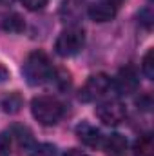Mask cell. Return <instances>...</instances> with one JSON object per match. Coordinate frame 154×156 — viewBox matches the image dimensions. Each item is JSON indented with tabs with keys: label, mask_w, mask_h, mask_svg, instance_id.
I'll use <instances>...</instances> for the list:
<instances>
[{
	"label": "cell",
	"mask_w": 154,
	"mask_h": 156,
	"mask_svg": "<svg viewBox=\"0 0 154 156\" xmlns=\"http://www.w3.org/2000/svg\"><path fill=\"white\" fill-rule=\"evenodd\" d=\"M22 75L29 85H42L49 78H53L54 69H53V64L44 51H33L24 62Z\"/></svg>",
	"instance_id": "cell-1"
},
{
	"label": "cell",
	"mask_w": 154,
	"mask_h": 156,
	"mask_svg": "<svg viewBox=\"0 0 154 156\" xmlns=\"http://www.w3.org/2000/svg\"><path fill=\"white\" fill-rule=\"evenodd\" d=\"M31 113L38 123L51 127L56 125L64 116V105L53 96H37L31 102Z\"/></svg>",
	"instance_id": "cell-2"
},
{
	"label": "cell",
	"mask_w": 154,
	"mask_h": 156,
	"mask_svg": "<svg viewBox=\"0 0 154 156\" xmlns=\"http://www.w3.org/2000/svg\"><path fill=\"white\" fill-rule=\"evenodd\" d=\"M83 45H85V31L78 26H69L58 35L54 42V51L60 56L69 58L78 55L83 49Z\"/></svg>",
	"instance_id": "cell-3"
},
{
	"label": "cell",
	"mask_w": 154,
	"mask_h": 156,
	"mask_svg": "<svg viewBox=\"0 0 154 156\" xmlns=\"http://www.w3.org/2000/svg\"><path fill=\"white\" fill-rule=\"evenodd\" d=\"M111 85H113V82L107 75H103V73L93 75L87 78V82L80 89V100L82 102H94V100L102 98L109 91Z\"/></svg>",
	"instance_id": "cell-4"
},
{
	"label": "cell",
	"mask_w": 154,
	"mask_h": 156,
	"mask_svg": "<svg viewBox=\"0 0 154 156\" xmlns=\"http://www.w3.org/2000/svg\"><path fill=\"white\" fill-rule=\"evenodd\" d=\"M96 116L105 125H118L127 116V109L120 100H107L96 107Z\"/></svg>",
	"instance_id": "cell-5"
},
{
	"label": "cell",
	"mask_w": 154,
	"mask_h": 156,
	"mask_svg": "<svg viewBox=\"0 0 154 156\" xmlns=\"http://www.w3.org/2000/svg\"><path fill=\"white\" fill-rule=\"evenodd\" d=\"M138 85H140L138 73L131 66L123 67L114 78V89L118 91V94H132V93H136Z\"/></svg>",
	"instance_id": "cell-6"
},
{
	"label": "cell",
	"mask_w": 154,
	"mask_h": 156,
	"mask_svg": "<svg viewBox=\"0 0 154 156\" xmlns=\"http://www.w3.org/2000/svg\"><path fill=\"white\" fill-rule=\"evenodd\" d=\"M87 0H65L60 7V16L64 22H69L71 26H76L78 20L87 13Z\"/></svg>",
	"instance_id": "cell-7"
},
{
	"label": "cell",
	"mask_w": 154,
	"mask_h": 156,
	"mask_svg": "<svg viewBox=\"0 0 154 156\" xmlns=\"http://www.w3.org/2000/svg\"><path fill=\"white\" fill-rule=\"evenodd\" d=\"M118 13V5H114L109 0H98L94 4H91L87 7V15L94 20V22H109L113 20Z\"/></svg>",
	"instance_id": "cell-8"
},
{
	"label": "cell",
	"mask_w": 154,
	"mask_h": 156,
	"mask_svg": "<svg viewBox=\"0 0 154 156\" xmlns=\"http://www.w3.org/2000/svg\"><path fill=\"white\" fill-rule=\"evenodd\" d=\"M127 149H129L127 138L123 134H118V133L109 134L103 142V151H105L107 156H125Z\"/></svg>",
	"instance_id": "cell-9"
},
{
	"label": "cell",
	"mask_w": 154,
	"mask_h": 156,
	"mask_svg": "<svg viewBox=\"0 0 154 156\" xmlns=\"http://www.w3.org/2000/svg\"><path fill=\"white\" fill-rule=\"evenodd\" d=\"M76 136L80 138L82 144H85V145H89V147H98V145L102 144V134H100V131H98L94 125H91L89 122L78 123L76 125Z\"/></svg>",
	"instance_id": "cell-10"
},
{
	"label": "cell",
	"mask_w": 154,
	"mask_h": 156,
	"mask_svg": "<svg viewBox=\"0 0 154 156\" xmlns=\"http://www.w3.org/2000/svg\"><path fill=\"white\" fill-rule=\"evenodd\" d=\"M2 27H4V31H7V33H22L24 27H26V22H24V18H22L18 13H11V15L4 16Z\"/></svg>",
	"instance_id": "cell-11"
},
{
	"label": "cell",
	"mask_w": 154,
	"mask_h": 156,
	"mask_svg": "<svg viewBox=\"0 0 154 156\" xmlns=\"http://www.w3.org/2000/svg\"><path fill=\"white\" fill-rule=\"evenodd\" d=\"M22 105H24V100H22V96H20L18 93H9V94H5V96L2 98V107H4V111L9 113V115L18 113V111L22 109Z\"/></svg>",
	"instance_id": "cell-12"
},
{
	"label": "cell",
	"mask_w": 154,
	"mask_h": 156,
	"mask_svg": "<svg viewBox=\"0 0 154 156\" xmlns=\"http://www.w3.org/2000/svg\"><path fill=\"white\" fill-rule=\"evenodd\" d=\"M154 153V144L151 134H143L136 140L134 144V154L136 156H152Z\"/></svg>",
	"instance_id": "cell-13"
},
{
	"label": "cell",
	"mask_w": 154,
	"mask_h": 156,
	"mask_svg": "<svg viewBox=\"0 0 154 156\" xmlns=\"http://www.w3.org/2000/svg\"><path fill=\"white\" fill-rule=\"evenodd\" d=\"M152 58H154V51L149 49V51L145 53L143 60H142V73L145 75V78H149V80L154 78V60Z\"/></svg>",
	"instance_id": "cell-14"
},
{
	"label": "cell",
	"mask_w": 154,
	"mask_h": 156,
	"mask_svg": "<svg viewBox=\"0 0 154 156\" xmlns=\"http://www.w3.org/2000/svg\"><path fill=\"white\" fill-rule=\"evenodd\" d=\"M35 156H58V151L51 144H42L35 149Z\"/></svg>",
	"instance_id": "cell-15"
},
{
	"label": "cell",
	"mask_w": 154,
	"mask_h": 156,
	"mask_svg": "<svg viewBox=\"0 0 154 156\" xmlns=\"http://www.w3.org/2000/svg\"><path fill=\"white\" fill-rule=\"evenodd\" d=\"M11 154V136L5 133H0V156Z\"/></svg>",
	"instance_id": "cell-16"
},
{
	"label": "cell",
	"mask_w": 154,
	"mask_h": 156,
	"mask_svg": "<svg viewBox=\"0 0 154 156\" xmlns=\"http://www.w3.org/2000/svg\"><path fill=\"white\" fill-rule=\"evenodd\" d=\"M22 4L29 11H40V9H44L47 5V0H22Z\"/></svg>",
	"instance_id": "cell-17"
},
{
	"label": "cell",
	"mask_w": 154,
	"mask_h": 156,
	"mask_svg": "<svg viewBox=\"0 0 154 156\" xmlns=\"http://www.w3.org/2000/svg\"><path fill=\"white\" fill-rule=\"evenodd\" d=\"M140 22H142L147 29L152 26V11H151V7H145L143 11H140Z\"/></svg>",
	"instance_id": "cell-18"
},
{
	"label": "cell",
	"mask_w": 154,
	"mask_h": 156,
	"mask_svg": "<svg viewBox=\"0 0 154 156\" xmlns=\"http://www.w3.org/2000/svg\"><path fill=\"white\" fill-rule=\"evenodd\" d=\"M136 104H138V107H142L143 111H149V109L152 107V98H151V94H142V96L136 100Z\"/></svg>",
	"instance_id": "cell-19"
},
{
	"label": "cell",
	"mask_w": 154,
	"mask_h": 156,
	"mask_svg": "<svg viewBox=\"0 0 154 156\" xmlns=\"http://www.w3.org/2000/svg\"><path fill=\"white\" fill-rule=\"evenodd\" d=\"M5 80H9V69L4 64H0V83H4Z\"/></svg>",
	"instance_id": "cell-20"
},
{
	"label": "cell",
	"mask_w": 154,
	"mask_h": 156,
	"mask_svg": "<svg viewBox=\"0 0 154 156\" xmlns=\"http://www.w3.org/2000/svg\"><path fill=\"white\" fill-rule=\"evenodd\" d=\"M64 156H89V154L83 153V151H78V149H71V151H67Z\"/></svg>",
	"instance_id": "cell-21"
},
{
	"label": "cell",
	"mask_w": 154,
	"mask_h": 156,
	"mask_svg": "<svg viewBox=\"0 0 154 156\" xmlns=\"http://www.w3.org/2000/svg\"><path fill=\"white\" fill-rule=\"evenodd\" d=\"M109 2H113V4H114V5H118V7H120V4H121V2H123V0H109Z\"/></svg>",
	"instance_id": "cell-22"
},
{
	"label": "cell",
	"mask_w": 154,
	"mask_h": 156,
	"mask_svg": "<svg viewBox=\"0 0 154 156\" xmlns=\"http://www.w3.org/2000/svg\"><path fill=\"white\" fill-rule=\"evenodd\" d=\"M13 0H0V4H11Z\"/></svg>",
	"instance_id": "cell-23"
}]
</instances>
